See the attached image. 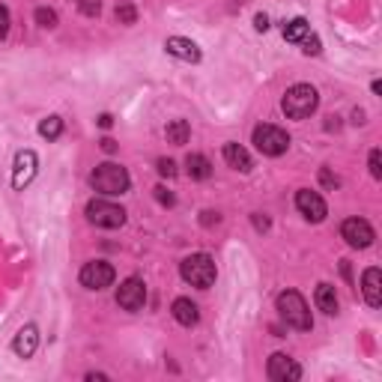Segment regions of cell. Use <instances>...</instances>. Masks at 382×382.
<instances>
[{"label":"cell","instance_id":"3","mask_svg":"<svg viewBox=\"0 0 382 382\" xmlns=\"http://www.w3.org/2000/svg\"><path fill=\"white\" fill-rule=\"evenodd\" d=\"M320 105V96L311 84H293L284 96V114L290 120H305L311 117L313 111Z\"/></svg>","mask_w":382,"mask_h":382},{"label":"cell","instance_id":"5","mask_svg":"<svg viewBox=\"0 0 382 382\" xmlns=\"http://www.w3.org/2000/svg\"><path fill=\"white\" fill-rule=\"evenodd\" d=\"M254 146L260 149L263 156H284L287 153V146H290V135L284 129H278V126H257L254 129Z\"/></svg>","mask_w":382,"mask_h":382},{"label":"cell","instance_id":"14","mask_svg":"<svg viewBox=\"0 0 382 382\" xmlns=\"http://www.w3.org/2000/svg\"><path fill=\"white\" fill-rule=\"evenodd\" d=\"M164 48H168L171 57H179V60H186V63H197V60H201V48H197L191 39H186V36H171L168 42H164Z\"/></svg>","mask_w":382,"mask_h":382},{"label":"cell","instance_id":"1","mask_svg":"<svg viewBox=\"0 0 382 382\" xmlns=\"http://www.w3.org/2000/svg\"><path fill=\"white\" fill-rule=\"evenodd\" d=\"M93 182V189L99 194H105V197H117V194H126L129 191V171L123 168V164H114V161H105V164H99V168L93 171L90 176Z\"/></svg>","mask_w":382,"mask_h":382},{"label":"cell","instance_id":"20","mask_svg":"<svg viewBox=\"0 0 382 382\" xmlns=\"http://www.w3.org/2000/svg\"><path fill=\"white\" fill-rule=\"evenodd\" d=\"M164 135H168V144L182 146V144H189L191 129H189V123H186V120H174L168 129H164Z\"/></svg>","mask_w":382,"mask_h":382},{"label":"cell","instance_id":"11","mask_svg":"<svg viewBox=\"0 0 382 382\" xmlns=\"http://www.w3.org/2000/svg\"><path fill=\"white\" fill-rule=\"evenodd\" d=\"M266 373H269V379L275 382H287V379H302V368L284 353H275L269 358V368H266Z\"/></svg>","mask_w":382,"mask_h":382},{"label":"cell","instance_id":"34","mask_svg":"<svg viewBox=\"0 0 382 382\" xmlns=\"http://www.w3.org/2000/svg\"><path fill=\"white\" fill-rule=\"evenodd\" d=\"M111 123H114L111 114H102V117H99V126H102V129H111Z\"/></svg>","mask_w":382,"mask_h":382},{"label":"cell","instance_id":"22","mask_svg":"<svg viewBox=\"0 0 382 382\" xmlns=\"http://www.w3.org/2000/svg\"><path fill=\"white\" fill-rule=\"evenodd\" d=\"M39 135H42L45 141H57V138L63 135V120H60V117H45V120L39 123Z\"/></svg>","mask_w":382,"mask_h":382},{"label":"cell","instance_id":"7","mask_svg":"<svg viewBox=\"0 0 382 382\" xmlns=\"http://www.w3.org/2000/svg\"><path fill=\"white\" fill-rule=\"evenodd\" d=\"M114 278H117V272H114V266L105 260H93L81 269V284L87 290H105L114 284Z\"/></svg>","mask_w":382,"mask_h":382},{"label":"cell","instance_id":"28","mask_svg":"<svg viewBox=\"0 0 382 382\" xmlns=\"http://www.w3.org/2000/svg\"><path fill=\"white\" fill-rule=\"evenodd\" d=\"M156 201H159L161 206H174V203H176V197H174L168 189H164V186H159V189H156Z\"/></svg>","mask_w":382,"mask_h":382},{"label":"cell","instance_id":"16","mask_svg":"<svg viewBox=\"0 0 382 382\" xmlns=\"http://www.w3.org/2000/svg\"><path fill=\"white\" fill-rule=\"evenodd\" d=\"M171 313H174V320L179 326H189V328L197 326V320H201V311H197V305L191 302V298H176Z\"/></svg>","mask_w":382,"mask_h":382},{"label":"cell","instance_id":"25","mask_svg":"<svg viewBox=\"0 0 382 382\" xmlns=\"http://www.w3.org/2000/svg\"><path fill=\"white\" fill-rule=\"evenodd\" d=\"M78 9L90 15V19H96V15L102 12V0H78Z\"/></svg>","mask_w":382,"mask_h":382},{"label":"cell","instance_id":"12","mask_svg":"<svg viewBox=\"0 0 382 382\" xmlns=\"http://www.w3.org/2000/svg\"><path fill=\"white\" fill-rule=\"evenodd\" d=\"M36 176V153L33 149H21L19 156H15V174H12V186L15 189H24L27 182Z\"/></svg>","mask_w":382,"mask_h":382},{"label":"cell","instance_id":"30","mask_svg":"<svg viewBox=\"0 0 382 382\" xmlns=\"http://www.w3.org/2000/svg\"><path fill=\"white\" fill-rule=\"evenodd\" d=\"M320 179H323V186H326V189H338V186H341V179H338V176H331L328 168L320 171Z\"/></svg>","mask_w":382,"mask_h":382},{"label":"cell","instance_id":"27","mask_svg":"<svg viewBox=\"0 0 382 382\" xmlns=\"http://www.w3.org/2000/svg\"><path fill=\"white\" fill-rule=\"evenodd\" d=\"M159 174H161V176H168V179H174V176H176V161H171V159H159Z\"/></svg>","mask_w":382,"mask_h":382},{"label":"cell","instance_id":"2","mask_svg":"<svg viewBox=\"0 0 382 382\" xmlns=\"http://www.w3.org/2000/svg\"><path fill=\"white\" fill-rule=\"evenodd\" d=\"M278 311H281V317H284V323L290 328H298V331H311L313 328L308 302L296 290H287V293L278 296Z\"/></svg>","mask_w":382,"mask_h":382},{"label":"cell","instance_id":"6","mask_svg":"<svg viewBox=\"0 0 382 382\" xmlns=\"http://www.w3.org/2000/svg\"><path fill=\"white\" fill-rule=\"evenodd\" d=\"M87 218L96 227L114 230V227H123L126 224V209L117 206V203H108V201H90L87 203Z\"/></svg>","mask_w":382,"mask_h":382},{"label":"cell","instance_id":"31","mask_svg":"<svg viewBox=\"0 0 382 382\" xmlns=\"http://www.w3.org/2000/svg\"><path fill=\"white\" fill-rule=\"evenodd\" d=\"M6 33H9V9L0 6V39H4Z\"/></svg>","mask_w":382,"mask_h":382},{"label":"cell","instance_id":"8","mask_svg":"<svg viewBox=\"0 0 382 382\" xmlns=\"http://www.w3.org/2000/svg\"><path fill=\"white\" fill-rule=\"evenodd\" d=\"M341 236L346 239V245H353V248H371L373 245V227L364 221V218H346L341 224Z\"/></svg>","mask_w":382,"mask_h":382},{"label":"cell","instance_id":"17","mask_svg":"<svg viewBox=\"0 0 382 382\" xmlns=\"http://www.w3.org/2000/svg\"><path fill=\"white\" fill-rule=\"evenodd\" d=\"M224 161L239 174L251 171V156H248V149L239 146V144H224Z\"/></svg>","mask_w":382,"mask_h":382},{"label":"cell","instance_id":"24","mask_svg":"<svg viewBox=\"0 0 382 382\" xmlns=\"http://www.w3.org/2000/svg\"><path fill=\"white\" fill-rule=\"evenodd\" d=\"M36 24H39V27H57V12L39 6V9H36Z\"/></svg>","mask_w":382,"mask_h":382},{"label":"cell","instance_id":"10","mask_svg":"<svg viewBox=\"0 0 382 382\" xmlns=\"http://www.w3.org/2000/svg\"><path fill=\"white\" fill-rule=\"evenodd\" d=\"M296 206H298V212H302L305 218L313 221V224H320V221L326 218V212H328L323 197H320L317 191H308V189H302V191L296 194Z\"/></svg>","mask_w":382,"mask_h":382},{"label":"cell","instance_id":"4","mask_svg":"<svg viewBox=\"0 0 382 382\" xmlns=\"http://www.w3.org/2000/svg\"><path fill=\"white\" fill-rule=\"evenodd\" d=\"M179 275H182V281H189L191 287L206 290L215 284V263L209 254H191L179 263Z\"/></svg>","mask_w":382,"mask_h":382},{"label":"cell","instance_id":"32","mask_svg":"<svg viewBox=\"0 0 382 382\" xmlns=\"http://www.w3.org/2000/svg\"><path fill=\"white\" fill-rule=\"evenodd\" d=\"M254 24H257V30H269V19H266V15H257Z\"/></svg>","mask_w":382,"mask_h":382},{"label":"cell","instance_id":"29","mask_svg":"<svg viewBox=\"0 0 382 382\" xmlns=\"http://www.w3.org/2000/svg\"><path fill=\"white\" fill-rule=\"evenodd\" d=\"M302 45H305V48H302L305 54H320V39H317V36H311V33L302 39Z\"/></svg>","mask_w":382,"mask_h":382},{"label":"cell","instance_id":"33","mask_svg":"<svg viewBox=\"0 0 382 382\" xmlns=\"http://www.w3.org/2000/svg\"><path fill=\"white\" fill-rule=\"evenodd\" d=\"M102 149H105V153H117V144H114L111 138H105L102 141Z\"/></svg>","mask_w":382,"mask_h":382},{"label":"cell","instance_id":"23","mask_svg":"<svg viewBox=\"0 0 382 382\" xmlns=\"http://www.w3.org/2000/svg\"><path fill=\"white\" fill-rule=\"evenodd\" d=\"M117 21H120V24H135V21H138V9L131 6V4L117 6Z\"/></svg>","mask_w":382,"mask_h":382},{"label":"cell","instance_id":"9","mask_svg":"<svg viewBox=\"0 0 382 382\" xmlns=\"http://www.w3.org/2000/svg\"><path fill=\"white\" fill-rule=\"evenodd\" d=\"M146 302V287L141 278H126L117 290V305L126 311H141Z\"/></svg>","mask_w":382,"mask_h":382},{"label":"cell","instance_id":"26","mask_svg":"<svg viewBox=\"0 0 382 382\" xmlns=\"http://www.w3.org/2000/svg\"><path fill=\"white\" fill-rule=\"evenodd\" d=\"M371 176L382 179V153H379V149H373V153H371Z\"/></svg>","mask_w":382,"mask_h":382},{"label":"cell","instance_id":"15","mask_svg":"<svg viewBox=\"0 0 382 382\" xmlns=\"http://www.w3.org/2000/svg\"><path fill=\"white\" fill-rule=\"evenodd\" d=\"M36 346H39V331H36V326H24L19 335H15V341H12L15 356H21V358H30L33 353H36Z\"/></svg>","mask_w":382,"mask_h":382},{"label":"cell","instance_id":"21","mask_svg":"<svg viewBox=\"0 0 382 382\" xmlns=\"http://www.w3.org/2000/svg\"><path fill=\"white\" fill-rule=\"evenodd\" d=\"M308 33H311V24L305 19H293V21L284 24V39L287 42H302Z\"/></svg>","mask_w":382,"mask_h":382},{"label":"cell","instance_id":"18","mask_svg":"<svg viewBox=\"0 0 382 382\" xmlns=\"http://www.w3.org/2000/svg\"><path fill=\"white\" fill-rule=\"evenodd\" d=\"M313 302H317V308L323 311V313H338V293H335V287L331 284H320L317 287V293H313Z\"/></svg>","mask_w":382,"mask_h":382},{"label":"cell","instance_id":"13","mask_svg":"<svg viewBox=\"0 0 382 382\" xmlns=\"http://www.w3.org/2000/svg\"><path fill=\"white\" fill-rule=\"evenodd\" d=\"M361 293H364V302H368L371 308L382 305V272L376 269V266L364 269V275H361Z\"/></svg>","mask_w":382,"mask_h":382},{"label":"cell","instance_id":"19","mask_svg":"<svg viewBox=\"0 0 382 382\" xmlns=\"http://www.w3.org/2000/svg\"><path fill=\"white\" fill-rule=\"evenodd\" d=\"M186 171H189L191 179H209V176H212V164H209L206 156L191 153V156L186 159Z\"/></svg>","mask_w":382,"mask_h":382}]
</instances>
